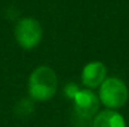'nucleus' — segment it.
Segmentation results:
<instances>
[{
  "instance_id": "1",
  "label": "nucleus",
  "mask_w": 129,
  "mask_h": 127,
  "mask_svg": "<svg viewBox=\"0 0 129 127\" xmlns=\"http://www.w3.org/2000/svg\"><path fill=\"white\" fill-rule=\"evenodd\" d=\"M56 90L58 76L50 66L42 65L34 69L28 80V92L33 101H49L55 96Z\"/></svg>"
},
{
  "instance_id": "2",
  "label": "nucleus",
  "mask_w": 129,
  "mask_h": 127,
  "mask_svg": "<svg viewBox=\"0 0 129 127\" xmlns=\"http://www.w3.org/2000/svg\"><path fill=\"white\" fill-rule=\"evenodd\" d=\"M98 98L108 110H118L127 103L129 90L123 80L118 77H107L99 87Z\"/></svg>"
},
{
  "instance_id": "3",
  "label": "nucleus",
  "mask_w": 129,
  "mask_h": 127,
  "mask_svg": "<svg viewBox=\"0 0 129 127\" xmlns=\"http://www.w3.org/2000/svg\"><path fill=\"white\" fill-rule=\"evenodd\" d=\"M15 40L24 50L35 49L43 39V28L34 18L20 19L14 30Z\"/></svg>"
},
{
  "instance_id": "4",
  "label": "nucleus",
  "mask_w": 129,
  "mask_h": 127,
  "mask_svg": "<svg viewBox=\"0 0 129 127\" xmlns=\"http://www.w3.org/2000/svg\"><path fill=\"white\" fill-rule=\"evenodd\" d=\"M74 108L80 118L90 120L99 111V98L91 90H79L73 98Z\"/></svg>"
},
{
  "instance_id": "5",
  "label": "nucleus",
  "mask_w": 129,
  "mask_h": 127,
  "mask_svg": "<svg viewBox=\"0 0 129 127\" xmlns=\"http://www.w3.org/2000/svg\"><path fill=\"white\" fill-rule=\"evenodd\" d=\"M107 79V66L100 61L88 62L82 71V82L88 90L100 87Z\"/></svg>"
},
{
  "instance_id": "6",
  "label": "nucleus",
  "mask_w": 129,
  "mask_h": 127,
  "mask_svg": "<svg viewBox=\"0 0 129 127\" xmlns=\"http://www.w3.org/2000/svg\"><path fill=\"white\" fill-rule=\"evenodd\" d=\"M93 127H127V122L120 112L107 108L94 116Z\"/></svg>"
},
{
  "instance_id": "7",
  "label": "nucleus",
  "mask_w": 129,
  "mask_h": 127,
  "mask_svg": "<svg viewBox=\"0 0 129 127\" xmlns=\"http://www.w3.org/2000/svg\"><path fill=\"white\" fill-rule=\"evenodd\" d=\"M34 108H35V106H34V101L31 98H21L15 105L14 112L19 118H28L33 115Z\"/></svg>"
},
{
  "instance_id": "8",
  "label": "nucleus",
  "mask_w": 129,
  "mask_h": 127,
  "mask_svg": "<svg viewBox=\"0 0 129 127\" xmlns=\"http://www.w3.org/2000/svg\"><path fill=\"white\" fill-rule=\"evenodd\" d=\"M79 90H80V88H79V86H78L77 84H74V82H69V84H67L65 86H64V95H65L67 98L73 100V98L75 97V95L78 93Z\"/></svg>"
}]
</instances>
